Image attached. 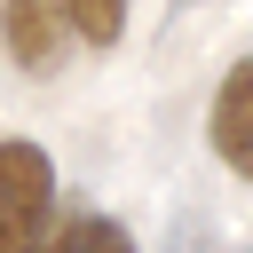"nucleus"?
I'll list each match as a JSON object with an SVG mask.
<instances>
[{
    "label": "nucleus",
    "mask_w": 253,
    "mask_h": 253,
    "mask_svg": "<svg viewBox=\"0 0 253 253\" xmlns=\"http://www.w3.org/2000/svg\"><path fill=\"white\" fill-rule=\"evenodd\" d=\"M0 47L16 55V71L47 79V71L63 63V47H71L63 0H0Z\"/></svg>",
    "instance_id": "3"
},
{
    "label": "nucleus",
    "mask_w": 253,
    "mask_h": 253,
    "mask_svg": "<svg viewBox=\"0 0 253 253\" xmlns=\"http://www.w3.org/2000/svg\"><path fill=\"white\" fill-rule=\"evenodd\" d=\"M206 142H213V158L253 190V55H237V63L221 71V87H213V103H206Z\"/></svg>",
    "instance_id": "2"
},
{
    "label": "nucleus",
    "mask_w": 253,
    "mask_h": 253,
    "mask_svg": "<svg viewBox=\"0 0 253 253\" xmlns=\"http://www.w3.org/2000/svg\"><path fill=\"white\" fill-rule=\"evenodd\" d=\"M245 253H253V245H245Z\"/></svg>",
    "instance_id": "6"
},
{
    "label": "nucleus",
    "mask_w": 253,
    "mask_h": 253,
    "mask_svg": "<svg viewBox=\"0 0 253 253\" xmlns=\"http://www.w3.org/2000/svg\"><path fill=\"white\" fill-rule=\"evenodd\" d=\"M63 16H71L79 47H119L126 40V0H63Z\"/></svg>",
    "instance_id": "5"
},
{
    "label": "nucleus",
    "mask_w": 253,
    "mask_h": 253,
    "mask_svg": "<svg viewBox=\"0 0 253 253\" xmlns=\"http://www.w3.org/2000/svg\"><path fill=\"white\" fill-rule=\"evenodd\" d=\"M55 229V158L32 134H0V253H40Z\"/></svg>",
    "instance_id": "1"
},
{
    "label": "nucleus",
    "mask_w": 253,
    "mask_h": 253,
    "mask_svg": "<svg viewBox=\"0 0 253 253\" xmlns=\"http://www.w3.org/2000/svg\"><path fill=\"white\" fill-rule=\"evenodd\" d=\"M40 253H134V237H126V221H111V213H71V221L47 229Z\"/></svg>",
    "instance_id": "4"
}]
</instances>
